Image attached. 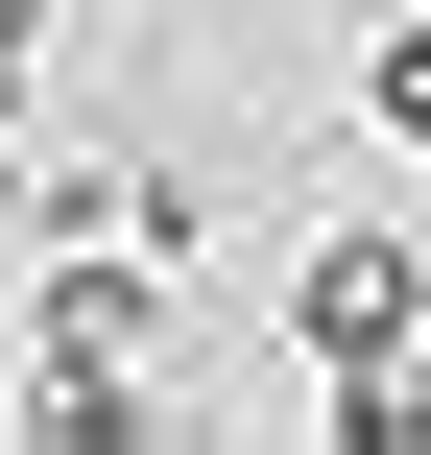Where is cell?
<instances>
[{
  "label": "cell",
  "mask_w": 431,
  "mask_h": 455,
  "mask_svg": "<svg viewBox=\"0 0 431 455\" xmlns=\"http://www.w3.org/2000/svg\"><path fill=\"white\" fill-rule=\"evenodd\" d=\"M408 336H431V240L336 216V240L288 264V360H312V384H360V360H408Z\"/></svg>",
  "instance_id": "1"
},
{
  "label": "cell",
  "mask_w": 431,
  "mask_h": 455,
  "mask_svg": "<svg viewBox=\"0 0 431 455\" xmlns=\"http://www.w3.org/2000/svg\"><path fill=\"white\" fill-rule=\"evenodd\" d=\"M24 432H48V455H144L168 408H144V384H24Z\"/></svg>",
  "instance_id": "2"
},
{
  "label": "cell",
  "mask_w": 431,
  "mask_h": 455,
  "mask_svg": "<svg viewBox=\"0 0 431 455\" xmlns=\"http://www.w3.org/2000/svg\"><path fill=\"white\" fill-rule=\"evenodd\" d=\"M360 120H384V144H431V0L384 24V48H360Z\"/></svg>",
  "instance_id": "3"
},
{
  "label": "cell",
  "mask_w": 431,
  "mask_h": 455,
  "mask_svg": "<svg viewBox=\"0 0 431 455\" xmlns=\"http://www.w3.org/2000/svg\"><path fill=\"white\" fill-rule=\"evenodd\" d=\"M24 72H48V0H0V120H24Z\"/></svg>",
  "instance_id": "4"
},
{
  "label": "cell",
  "mask_w": 431,
  "mask_h": 455,
  "mask_svg": "<svg viewBox=\"0 0 431 455\" xmlns=\"http://www.w3.org/2000/svg\"><path fill=\"white\" fill-rule=\"evenodd\" d=\"M24 216H48V168H24V120H0V240H24Z\"/></svg>",
  "instance_id": "5"
},
{
  "label": "cell",
  "mask_w": 431,
  "mask_h": 455,
  "mask_svg": "<svg viewBox=\"0 0 431 455\" xmlns=\"http://www.w3.org/2000/svg\"><path fill=\"white\" fill-rule=\"evenodd\" d=\"M0 432H24V408H0Z\"/></svg>",
  "instance_id": "6"
}]
</instances>
